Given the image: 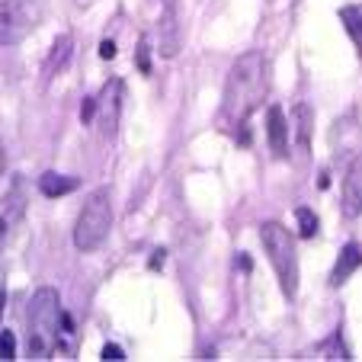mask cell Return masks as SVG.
Wrapping results in <instances>:
<instances>
[{
  "mask_svg": "<svg viewBox=\"0 0 362 362\" xmlns=\"http://www.w3.org/2000/svg\"><path fill=\"white\" fill-rule=\"evenodd\" d=\"M23 215H26V196L20 189L7 192V196L0 199V250L10 244V238L16 234L20 228Z\"/></svg>",
  "mask_w": 362,
  "mask_h": 362,
  "instance_id": "ba28073f",
  "label": "cell"
},
{
  "mask_svg": "<svg viewBox=\"0 0 362 362\" xmlns=\"http://www.w3.org/2000/svg\"><path fill=\"white\" fill-rule=\"evenodd\" d=\"M39 189H42V196H48V199L68 196V192L77 189V177H64V173H42Z\"/></svg>",
  "mask_w": 362,
  "mask_h": 362,
  "instance_id": "5bb4252c",
  "label": "cell"
},
{
  "mask_svg": "<svg viewBox=\"0 0 362 362\" xmlns=\"http://www.w3.org/2000/svg\"><path fill=\"white\" fill-rule=\"evenodd\" d=\"M263 247L269 253V263H273L276 276H279V286L286 298L298 295V250H295V238L288 234V228H282L279 221H267L260 231Z\"/></svg>",
  "mask_w": 362,
  "mask_h": 362,
  "instance_id": "277c9868",
  "label": "cell"
},
{
  "mask_svg": "<svg viewBox=\"0 0 362 362\" xmlns=\"http://www.w3.org/2000/svg\"><path fill=\"white\" fill-rule=\"evenodd\" d=\"M148 52H151V45H148V39H141V45H138V68L148 74L151 71V62H148Z\"/></svg>",
  "mask_w": 362,
  "mask_h": 362,
  "instance_id": "d6986e66",
  "label": "cell"
},
{
  "mask_svg": "<svg viewBox=\"0 0 362 362\" xmlns=\"http://www.w3.org/2000/svg\"><path fill=\"white\" fill-rule=\"evenodd\" d=\"M110 231H112V196L106 186H100L96 192H90V199L83 202L81 215H77V225H74L77 250L90 253L96 247H103Z\"/></svg>",
  "mask_w": 362,
  "mask_h": 362,
  "instance_id": "3957f363",
  "label": "cell"
},
{
  "mask_svg": "<svg viewBox=\"0 0 362 362\" xmlns=\"http://www.w3.org/2000/svg\"><path fill=\"white\" fill-rule=\"evenodd\" d=\"M295 218H298V234L301 238H315L317 234V215L311 212V209H295Z\"/></svg>",
  "mask_w": 362,
  "mask_h": 362,
  "instance_id": "2e32d148",
  "label": "cell"
},
{
  "mask_svg": "<svg viewBox=\"0 0 362 362\" xmlns=\"http://www.w3.org/2000/svg\"><path fill=\"white\" fill-rule=\"evenodd\" d=\"M103 359H112V362H119V359H125V353L116 346V343H106V346H103Z\"/></svg>",
  "mask_w": 362,
  "mask_h": 362,
  "instance_id": "ffe728a7",
  "label": "cell"
},
{
  "mask_svg": "<svg viewBox=\"0 0 362 362\" xmlns=\"http://www.w3.org/2000/svg\"><path fill=\"white\" fill-rule=\"evenodd\" d=\"M311 129H315V110L308 106V103H298L292 110V125H288V132H292V154L298 164H305L308 160V151H311Z\"/></svg>",
  "mask_w": 362,
  "mask_h": 362,
  "instance_id": "52a82bcc",
  "label": "cell"
},
{
  "mask_svg": "<svg viewBox=\"0 0 362 362\" xmlns=\"http://www.w3.org/2000/svg\"><path fill=\"white\" fill-rule=\"evenodd\" d=\"M0 298H4V288H0Z\"/></svg>",
  "mask_w": 362,
  "mask_h": 362,
  "instance_id": "cb8c5ba5",
  "label": "cell"
},
{
  "mask_svg": "<svg viewBox=\"0 0 362 362\" xmlns=\"http://www.w3.org/2000/svg\"><path fill=\"white\" fill-rule=\"evenodd\" d=\"M154 4H158V0H154ZM160 4H164V0H160Z\"/></svg>",
  "mask_w": 362,
  "mask_h": 362,
  "instance_id": "d4e9b609",
  "label": "cell"
},
{
  "mask_svg": "<svg viewBox=\"0 0 362 362\" xmlns=\"http://www.w3.org/2000/svg\"><path fill=\"white\" fill-rule=\"evenodd\" d=\"M4 167H7V158H4V148H0V177H4Z\"/></svg>",
  "mask_w": 362,
  "mask_h": 362,
  "instance_id": "603a6c76",
  "label": "cell"
},
{
  "mask_svg": "<svg viewBox=\"0 0 362 362\" xmlns=\"http://www.w3.org/2000/svg\"><path fill=\"white\" fill-rule=\"evenodd\" d=\"M122 81L119 77H112V81L103 83L100 96H96V119L93 125L100 129V138L103 141H112L119 132V116H122Z\"/></svg>",
  "mask_w": 362,
  "mask_h": 362,
  "instance_id": "8992f818",
  "label": "cell"
},
{
  "mask_svg": "<svg viewBox=\"0 0 362 362\" xmlns=\"http://www.w3.org/2000/svg\"><path fill=\"white\" fill-rule=\"evenodd\" d=\"M45 20V0H0V45H20Z\"/></svg>",
  "mask_w": 362,
  "mask_h": 362,
  "instance_id": "5b68a950",
  "label": "cell"
},
{
  "mask_svg": "<svg viewBox=\"0 0 362 362\" xmlns=\"http://www.w3.org/2000/svg\"><path fill=\"white\" fill-rule=\"evenodd\" d=\"M359 267H362V250H359V244H346V247L340 250V257H337L334 273H330V286H343V282H346Z\"/></svg>",
  "mask_w": 362,
  "mask_h": 362,
  "instance_id": "7c38bea8",
  "label": "cell"
},
{
  "mask_svg": "<svg viewBox=\"0 0 362 362\" xmlns=\"http://www.w3.org/2000/svg\"><path fill=\"white\" fill-rule=\"evenodd\" d=\"M267 135H269V148H273L276 158H286L288 154V122H286V112L279 106H269V116H267Z\"/></svg>",
  "mask_w": 362,
  "mask_h": 362,
  "instance_id": "8fae6325",
  "label": "cell"
},
{
  "mask_svg": "<svg viewBox=\"0 0 362 362\" xmlns=\"http://www.w3.org/2000/svg\"><path fill=\"white\" fill-rule=\"evenodd\" d=\"M269 93V62L263 52H244L231 64L225 81V96H221V125L225 129H240V144H247L244 125L257 112Z\"/></svg>",
  "mask_w": 362,
  "mask_h": 362,
  "instance_id": "6da1fadb",
  "label": "cell"
},
{
  "mask_svg": "<svg viewBox=\"0 0 362 362\" xmlns=\"http://www.w3.org/2000/svg\"><path fill=\"white\" fill-rule=\"evenodd\" d=\"M340 23H343V29L349 33V39H353L356 52L362 55V10L359 7H343L340 10Z\"/></svg>",
  "mask_w": 362,
  "mask_h": 362,
  "instance_id": "9a60e30c",
  "label": "cell"
},
{
  "mask_svg": "<svg viewBox=\"0 0 362 362\" xmlns=\"http://www.w3.org/2000/svg\"><path fill=\"white\" fill-rule=\"evenodd\" d=\"M26 330H29V356L48 359L58 349L64 334V311L55 288H39L26 308Z\"/></svg>",
  "mask_w": 362,
  "mask_h": 362,
  "instance_id": "7a4b0ae2",
  "label": "cell"
},
{
  "mask_svg": "<svg viewBox=\"0 0 362 362\" xmlns=\"http://www.w3.org/2000/svg\"><path fill=\"white\" fill-rule=\"evenodd\" d=\"M68 58H71V35H58L55 45H52V52H48V58H45V68H42L48 81H52L55 74H62L64 64H68Z\"/></svg>",
  "mask_w": 362,
  "mask_h": 362,
  "instance_id": "4fadbf2b",
  "label": "cell"
},
{
  "mask_svg": "<svg viewBox=\"0 0 362 362\" xmlns=\"http://www.w3.org/2000/svg\"><path fill=\"white\" fill-rule=\"evenodd\" d=\"M93 119H96V96H90V100H83V106H81V122L93 125Z\"/></svg>",
  "mask_w": 362,
  "mask_h": 362,
  "instance_id": "ac0fdd59",
  "label": "cell"
},
{
  "mask_svg": "<svg viewBox=\"0 0 362 362\" xmlns=\"http://www.w3.org/2000/svg\"><path fill=\"white\" fill-rule=\"evenodd\" d=\"M100 58H116V42L112 39L100 42Z\"/></svg>",
  "mask_w": 362,
  "mask_h": 362,
  "instance_id": "44dd1931",
  "label": "cell"
},
{
  "mask_svg": "<svg viewBox=\"0 0 362 362\" xmlns=\"http://www.w3.org/2000/svg\"><path fill=\"white\" fill-rule=\"evenodd\" d=\"M0 359H16V337H13V330H4V334H0Z\"/></svg>",
  "mask_w": 362,
  "mask_h": 362,
  "instance_id": "e0dca14e",
  "label": "cell"
},
{
  "mask_svg": "<svg viewBox=\"0 0 362 362\" xmlns=\"http://www.w3.org/2000/svg\"><path fill=\"white\" fill-rule=\"evenodd\" d=\"M180 42H183V33H180V7H177V0H167L164 13H160V55L173 58L180 52Z\"/></svg>",
  "mask_w": 362,
  "mask_h": 362,
  "instance_id": "9c48e42d",
  "label": "cell"
},
{
  "mask_svg": "<svg viewBox=\"0 0 362 362\" xmlns=\"http://www.w3.org/2000/svg\"><path fill=\"white\" fill-rule=\"evenodd\" d=\"M164 260H167L164 250H154V257H151V269H160L164 267Z\"/></svg>",
  "mask_w": 362,
  "mask_h": 362,
  "instance_id": "7402d4cb",
  "label": "cell"
},
{
  "mask_svg": "<svg viewBox=\"0 0 362 362\" xmlns=\"http://www.w3.org/2000/svg\"><path fill=\"white\" fill-rule=\"evenodd\" d=\"M343 215L346 218H356L362 215V154L349 164L346 177H343Z\"/></svg>",
  "mask_w": 362,
  "mask_h": 362,
  "instance_id": "30bf717a",
  "label": "cell"
}]
</instances>
